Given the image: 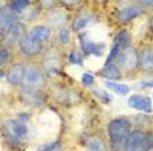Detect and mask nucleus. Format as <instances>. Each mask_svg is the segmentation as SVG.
Wrapping results in <instances>:
<instances>
[{"label":"nucleus","mask_w":153,"mask_h":151,"mask_svg":"<svg viewBox=\"0 0 153 151\" xmlns=\"http://www.w3.org/2000/svg\"><path fill=\"white\" fill-rule=\"evenodd\" d=\"M110 146L114 151H124L127 139L132 133V125L126 119H115L107 125Z\"/></svg>","instance_id":"nucleus-1"},{"label":"nucleus","mask_w":153,"mask_h":151,"mask_svg":"<svg viewBox=\"0 0 153 151\" xmlns=\"http://www.w3.org/2000/svg\"><path fill=\"white\" fill-rule=\"evenodd\" d=\"M115 65L119 70L134 72L139 67V52L132 47L120 50L115 59Z\"/></svg>","instance_id":"nucleus-2"},{"label":"nucleus","mask_w":153,"mask_h":151,"mask_svg":"<svg viewBox=\"0 0 153 151\" xmlns=\"http://www.w3.org/2000/svg\"><path fill=\"white\" fill-rule=\"evenodd\" d=\"M46 80H45V73L38 68L29 67L26 68L25 77H24L22 85L25 89H33V90H39L41 87L45 86Z\"/></svg>","instance_id":"nucleus-3"},{"label":"nucleus","mask_w":153,"mask_h":151,"mask_svg":"<svg viewBox=\"0 0 153 151\" xmlns=\"http://www.w3.org/2000/svg\"><path fill=\"white\" fill-rule=\"evenodd\" d=\"M19 48L22 55H25L27 57H33V56H37V55H39L42 52L43 46H42V43H39L38 40H36L34 38L30 37L29 33H26L20 38Z\"/></svg>","instance_id":"nucleus-4"},{"label":"nucleus","mask_w":153,"mask_h":151,"mask_svg":"<svg viewBox=\"0 0 153 151\" xmlns=\"http://www.w3.org/2000/svg\"><path fill=\"white\" fill-rule=\"evenodd\" d=\"M149 150L147 143V134H144L140 130L132 132L127 139L124 151H144Z\"/></svg>","instance_id":"nucleus-5"},{"label":"nucleus","mask_w":153,"mask_h":151,"mask_svg":"<svg viewBox=\"0 0 153 151\" xmlns=\"http://www.w3.org/2000/svg\"><path fill=\"white\" fill-rule=\"evenodd\" d=\"M127 103H128V106H130L131 108L137 109V111L147 112V113H151L153 111L151 98L144 97V95H139V94L131 95V97L128 98Z\"/></svg>","instance_id":"nucleus-6"},{"label":"nucleus","mask_w":153,"mask_h":151,"mask_svg":"<svg viewBox=\"0 0 153 151\" xmlns=\"http://www.w3.org/2000/svg\"><path fill=\"white\" fill-rule=\"evenodd\" d=\"M7 134L12 142H17L27 134V128L21 121H8L7 122Z\"/></svg>","instance_id":"nucleus-7"},{"label":"nucleus","mask_w":153,"mask_h":151,"mask_svg":"<svg viewBox=\"0 0 153 151\" xmlns=\"http://www.w3.org/2000/svg\"><path fill=\"white\" fill-rule=\"evenodd\" d=\"M17 22H19V17L8 8H4L0 12V32L1 33H9Z\"/></svg>","instance_id":"nucleus-8"},{"label":"nucleus","mask_w":153,"mask_h":151,"mask_svg":"<svg viewBox=\"0 0 153 151\" xmlns=\"http://www.w3.org/2000/svg\"><path fill=\"white\" fill-rule=\"evenodd\" d=\"M26 67L24 64H13L8 70H7V81L11 85H21L25 77Z\"/></svg>","instance_id":"nucleus-9"},{"label":"nucleus","mask_w":153,"mask_h":151,"mask_svg":"<svg viewBox=\"0 0 153 151\" xmlns=\"http://www.w3.org/2000/svg\"><path fill=\"white\" fill-rule=\"evenodd\" d=\"M139 67L147 73H153V47H145L139 52Z\"/></svg>","instance_id":"nucleus-10"},{"label":"nucleus","mask_w":153,"mask_h":151,"mask_svg":"<svg viewBox=\"0 0 153 151\" xmlns=\"http://www.w3.org/2000/svg\"><path fill=\"white\" fill-rule=\"evenodd\" d=\"M143 13V9L141 7H137V5H127L124 8H122L118 11L117 13V18L122 22H128V21H132V20L137 18Z\"/></svg>","instance_id":"nucleus-11"},{"label":"nucleus","mask_w":153,"mask_h":151,"mask_svg":"<svg viewBox=\"0 0 153 151\" xmlns=\"http://www.w3.org/2000/svg\"><path fill=\"white\" fill-rule=\"evenodd\" d=\"M24 34H26V33H25V25H24V23H21V22H17L16 25L13 26V29L11 30V32L5 34V37H4V43H5V46L13 47L16 43L19 44L20 38H21Z\"/></svg>","instance_id":"nucleus-12"},{"label":"nucleus","mask_w":153,"mask_h":151,"mask_svg":"<svg viewBox=\"0 0 153 151\" xmlns=\"http://www.w3.org/2000/svg\"><path fill=\"white\" fill-rule=\"evenodd\" d=\"M29 35L34 38L36 40H38L39 43L48 42V40L51 39V29L45 25H38V26H34L33 29L30 30Z\"/></svg>","instance_id":"nucleus-13"},{"label":"nucleus","mask_w":153,"mask_h":151,"mask_svg":"<svg viewBox=\"0 0 153 151\" xmlns=\"http://www.w3.org/2000/svg\"><path fill=\"white\" fill-rule=\"evenodd\" d=\"M60 67V56L56 54V51H48L46 56L43 57V68L47 72H56Z\"/></svg>","instance_id":"nucleus-14"},{"label":"nucleus","mask_w":153,"mask_h":151,"mask_svg":"<svg viewBox=\"0 0 153 151\" xmlns=\"http://www.w3.org/2000/svg\"><path fill=\"white\" fill-rule=\"evenodd\" d=\"M22 98L26 103L32 106H41L45 102V97L39 90H33V89H25L22 90Z\"/></svg>","instance_id":"nucleus-15"},{"label":"nucleus","mask_w":153,"mask_h":151,"mask_svg":"<svg viewBox=\"0 0 153 151\" xmlns=\"http://www.w3.org/2000/svg\"><path fill=\"white\" fill-rule=\"evenodd\" d=\"M80 43H81V48L84 50V52L86 55H96V56H101L102 55V46H98L97 43L86 39L84 37H81Z\"/></svg>","instance_id":"nucleus-16"},{"label":"nucleus","mask_w":153,"mask_h":151,"mask_svg":"<svg viewBox=\"0 0 153 151\" xmlns=\"http://www.w3.org/2000/svg\"><path fill=\"white\" fill-rule=\"evenodd\" d=\"M92 21H93V16L92 15H88V13L81 15L74 21V23H72V29H74V32H76V33L81 32V30H84L85 27H88V25Z\"/></svg>","instance_id":"nucleus-17"},{"label":"nucleus","mask_w":153,"mask_h":151,"mask_svg":"<svg viewBox=\"0 0 153 151\" xmlns=\"http://www.w3.org/2000/svg\"><path fill=\"white\" fill-rule=\"evenodd\" d=\"M114 44L118 46L120 50L128 48L131 44V35L130 33L126 32V30H122L115 35V39H114Z\"/></svg>","instance_id":"nucleus-18"},{"label":"nucleus","mask_w":153,"mask_h":151,"mask_svg":"<svg viewBox=\"0 0 153 151\" xmlns=\"http://www.w3.org/2000/svg\"><path fill=\"white\" fill-rule=\"evenodd\" d=\"M101 76H103L106 80H119L122 73L115 64H110V65H105V68L101 72Z\"/></svg>","instance_id":"nucleus-19"},{"label":"nucleus","mask_w":153,"mask_h":151,"mask_svg":"<svg viewBox=\"0 0 153 151\" xmlns=\"http://www.w3.org/2000/svg\"><path fill=\"white\" fill-rule=\"evenodd\" d=\"M86 151H107L106 145L100 137H92L86 142Z\"/></svg>","instance_id":"nucleus-20"},{"label":"nucleus","mask_w":153,"mask_h":151,"mask_svg":"<svg viewBox=\"0 0 153 151\" xmlns=\"http://www.w3.org/2000/svg\"><path fill=\"white\" fill-rule=\"evenodd\" d=\"M67 21V16L62 11H53L48 15V22L51 23V26H60Z\"/></svg>","instance_id":"nucleus-21"},{"label":"nucleus","mask_w":153,"mask_h":151,"mask_svg":"<svg viewBox=\"0 0 153 151\" xmlns=\"http://www.w3.org/2000/svg\"><path fill=\"white\" fill-rule=\"evenodd\" d=\"M30 5V1H24V0H16V1H11L8 4V9L13 13H21L26 11Z\"/></svg>","instance_id":"nucleus-22"},{"label":"nucleus","mask_w":153,"mask_h":151,"mask_svg":"<svg viewBox=\"0 0 153 151\" xmlns=\"http://www.w3.org/2000/svg\"><path fill=\"white\" fill-rule=\"evenodd\" d=\"M105 85L111 91L117 92V94H119V95H126V94H128V91H130V87L124 84H118V82L109 81V82H105Z\"/></svg>","instance_id":"nucleus-23"},{"label":"nucleus","mask_w":153,"mask_h":151,"mask_svg":"<svg viewBox=\"0 0 153 151\" xmlns=\"http://www.w3.org/2000/svg\"><path fill=\"white\" fill-rule=\"evenodd\" d=\"M58 39L62 44H67L71 40V32L67 29V27H60L58 30Z\"/></svg>","instance_id":"nucleus-24"},{"label":"nucleus","mask_w":153,"mask_h":151,"mask_svg":"<svg viewBox=\"0 0 153 151\" xmlns=\"http://www.w3.org/2000/svg\"><path fill=\"white\" fill-rule=\"evenodd\" d=\"M93 94H94L96 98H98L101 102L103 103H110L111 102V97L109 95V92L105 91V90H101V89H96L93 90Z\"/></svg>","instance_id":"nucleus-25"},{"label":"nucleus","mask_w":153,"mask_h":151,"mask_svg":"<svg viewBox=\"0 0 153 151\" xmlns=\"http://www.w3.org/2000/svg\"><path fill=\"white\" fill-rule=\"evenodd\" d=\"M68 60H69V63H72V64L81 65V56H80V52H79L77 50H74L71 54H69Z\"/></svg>","instance_id":"nucleus-26"},{"label":"nucleus","mask_w":153,"mask_h":151,"mask_svg":"<svg viewBox=\"0 0 153 151\" xmlns=\"http://www.w3.org/2000/svg\"><path fill=\"white\" fill-rule=\"evenodd\" d=\"M81 81H82V84H84L85 86H92V85L94 84V77H93L92 74H89V73H84L82 74V77H81Z\"/></svg>","instance_id":"nucleus-27"},{"label":"nucleus","mask_w":153,"mask_h":151,"mask_svg":"<svg viewBox=\"0 0 153 151\" xmlns=\"http://www.w3.org/2000/svg\"><path fill=\"white\" fill-rule=\"evenodd\" d=\"M39 151H60V143L59 142H53L50 145L43 146Z\"/></svg>","instance_id":"nucleus-28"},{"label":"nucleus","mask_w":153,"mask_h":151,"mask_svg":"<svg viewBox=\"0 0 153 151\" xmlns=\"http://www.w3.org/2000/svg\"><path fill=\"white\" fill-rule=\"evenodd\" d=\"M9 60V51L7 48H0V67Z\"/></svg>","instance_id":"nucleus-29"},{"label":"nucleus","mask_w":153,"mask_h":151,"mask_svg":"<svg viewBox=\"0 0 153 151\" xmlns=\"http://www.w3.org/2000/svg\"><path fill=\"white\" fill-rule=\"evenodd\" d=\"M147 143H148V149H153V132L147 134Z\"/></svg>","instance_id":"nucleus-30"},{"label":"nucleus","mask_w":153,"mask_h":151,"mask_svg":"<svg viewBox=\"0 0 153 151\" xmlns=\"http://www.w3.org/2000/svg\"><path fill=\"white\" fill-rule=\"evenodd\" d=\"M140 7H153V1H140Z\"/></svg>","instance_id":"nucleus-31"},{"label":"nucleus","mask_w":153,"mask_h":151,"mask_svg":"<svg viewBox=\"0 0 153 151\" xmlns=\"http://www.w3.org/2000/svg\"><path fill=\"white\" fill-rule=\"evenodd\" d=\"M55 3L54 1H41V5L42 7H50V5H54Z\"/></svg>","instance_id":"nucleus-32"},{"label":"nucleus","mask_w":153,"mask_h":151,"mask_svg":"<svg viewBox=\"0 0 153 151\" xmlns=\"http://www.w3.org/2000/svg\"><path fill=\"white\" fill-rule=\"evenodd\" d=\"M62 4H64V5H75V4H79V1H62Z\"/></svg>","instance_id":"nucleus-33"},{"label":"nucleus","mask_w":153,"mask_h":151,"mask_svg":"<svg viewBox=\"0 0 153 151\" xmlns=\"http://www.w3.org/2000/svg\"><path fill=\"white\" fill-rule=\"evenodd\" d=\"M143 86H148V87H153V81H151V82H145V84H143Z\"/></svg>","instance_id":"nucleus-34"},{"label":"nucleus","mask_w":153,"mask_h":151,"mask_svg":"<svg viewBox=\"0 0 153 151\" xmlns=\"http://www.w3.org/2000/svg\"><path fill=\"white\" fill-rule=\"evenodd\" d=\"M151 27H152V30H153V16H152V18H151Z\"/></svg>","instance_id":"nucleus-35"},{"label":"nucleus","mask_w":153,"mask_h":151,"mask_svg":"<svg viewBox=\"0 0 153 151\" xmlns=\"http://www.w3.org/2000/svg\"><path fill=\"white\" fill-rule=\"evenodd\" d=\"M144 151H151V150H144Z\"/></svg>","instance_id":"nucleus-36"}]
</instances>
